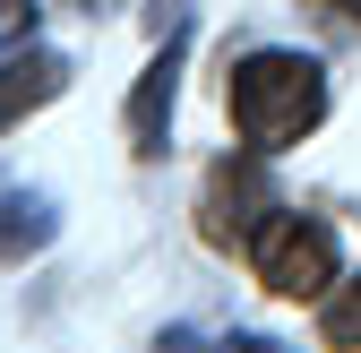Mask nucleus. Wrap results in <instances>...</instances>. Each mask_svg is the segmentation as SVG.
Returning <instances> with one entry per match:
<instances>
[{
  "mask_svg": "<svg viewBox=\"0 0 361 353\" xmlns=\"http://www.w3.org/2000/svg\"><path fill=\"white\" fill-rule=\"evenodd\" d=\"M224 104H233V129H241V147L258 155H284L301 147L310 129L327 121V69L310 61V52H241L233 78H224Z\"/></svg>",
  "mask_w": 361,
  "mask_h": 353,
  "instance_id": "f257e3e1",
  "label": "nucleus"
},
{
  "mask_svg": "<svg viewBox=\"0 0 361 353\" xmlns=\"http://www.w3.org/2000/svg\"><path fill=\"white\" fill-rule=\"evenodd\" d=\"M336 258H344L336 225H327V215H301V207H276L250 233V268H258V285L276 301H319L336 285Z\"/></svg>",
  "mask_w": 361,
  "mask_h": 353,
  "instance_id": "f03ea898",
  "label": "nucleus"
},
{
  "mask_svg": "<svg viewBox=\"0 0 361 353\" xmlns=\"http://www.w3.org/2000/svg\"><path fill=\"white\" fill-rule=\"evenodd\" d=\"M164 52L138 69V86H129V155H164L172 138V104H180V61H190V26L155 35Z\"/></svg>",
  "mask_w": 361,
  "mask_h": 353,
  "instance_id": "7ed1b4c3",
  "label": "nucleus"
},
{
  "mask_svg": "<svg viewBox=\"0 0 361 353\" xmlns=\"http://www.w3.org/2000/svg\"><path fill=\"white\" fill-rule=\"evenodd\" d=\"M267 155L250 147L241 164H215V181H207V241H250L267 215H276V198H267Z\"/></svg>",
  "mask_w": 361,
  "mask_h": 353,
  "instance_id": "20e7f679",
  "label": "nucleus"
},
{
  "mask_svg": "<svg viewBox=\"0 0 361 353\" xmlns=\"http://www.w3.org/2000/svg\"><path fill=\"white\" fill-rule=\"evenodd\" d=\"M61 86H69V61H61V52H43V43L9 52V61H0V129H18L26 112H43Z\"/></svg>",
  "mask_w": 361,
  "mask_h": 353,
  "instance_id": "39448f33",
  "label": "nucleus"
},
{
  "mask_svg": "<svg viewBox=\"0 0 361 353\" xmlns=\"http://www.w3.org/2000/svg\"><path fill=\"white\" fill-rule=\"evenodd\" d=\"M319 336H327L336 353H361V276L327 293V311H319Z\"/></svg>",
  "mask_w": 361,
  "mask_h": 353,
  "instance_id": "423d86ee",
  "label": "nucleus"
},
{
  "mask_svg": "<svg viewBox=\"0 0 361 353\" xmlns=\"http://www.w3.org/2000/svg\"><path fill=\"white\" fill-rule=\"evenodd\" d=\"M224 353H293V345H276V336H233Z\"/></svg>",
  "mask_w": 361,
  "mask_h": 353,
  "instance_id": "0eeeda50",
  "label": "nucleus"
},
{
  "mask_svg": "<svg viewBox=\"0 0 361 353\" xmlns=\"http://www.w3.org/2000/svg\"><path fill=\"white\" fill-rule=\"evenodd\" d=\"M155 353H198V336H190V328H172V336H164Z\"/></svg>",
  "mask_w": 361,
  "mask_h": 353,
  "instance_id": "6e6552de",
  "label": "nucleus"
},
{
  "mask_svg": "<svg viewBox=\"0 0 361 353\" xmlns=\"http://www.w3.org/2000/svg\"><path fill=\"white\" fill-rule=\"evenodd\" d=\"M336 9H344V18H361V0H336Z\"/></svg>",
  "mask_w": 361,
  "mask_h": 353,
  "instance_id": "1a4fd4ad",
  "label": "nucleus"
}]
</instances>
